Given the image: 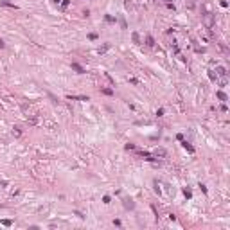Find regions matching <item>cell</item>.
I'll return each instance as SVG.
<instances>
[{"label":"cell","instance_id":"8","mask_svg":"<svg viewBox=\"0 0 230 230\" xmlns=\"http://www.w3.org/2000/svg\"><path fill=\"white\" fill-rule=\"evenodd\" d=\"M0 49H4V41L2 40H0Z\"/></svg>","mask_w":230,"mask_h":230},{"label":"cell","instance_id":"7","mask_svg":"<svg viewBox=\"0 0 230 230\" xmlns=\"http://www.w3.org/2000/svg\"><path fill=\"white\" fill-rule=\"evenodd\" d=\"M72 67H74V68H76V70H77V72H83V68H81V67H79V65H72Z\"/></svg>","mask_w":230,"mask_h":230},{"label":"cell","instance_id":"2","mask_svg":"<svg viewBox=\"0 0 230 230\" xmlns=\"http://www.w3.org/2000/svg\"><path fill=\"white\" fill-rule=\"evenodd\" d=\"M216 74L221 77V85H227V70H225V67H216Z\"/></svg>","mask_w":230,"mask_h":230},{"label":"cell","instance_id":"4","mask_svg":"<svg viewBox=\"0 0 230 230\" xmlns=\"http://www.w3.org/2000/svg\"><path fill=\"white\" fill-rule=\"evenodd\" d=\"M218 97H220V99H221V101H223V103H225V101H227V99H229V97H227V95H225V94H223V92H218Z\"/></svg>","mask_w":230,"mask_h":230},{"label":"cell","instance_id":"6","mask_svg":"<svg viewBox=\"0 0 230 230\" xmlns=\"http://www.w3.org/2000/svg\"><path fill=\"white\" fill-rule=\"evenodd\" d=\"M2 5H7V7H14V4H9V2H0Z\"/></svg>","mask_w":230,"mask_h":230},{"label":"cell","instance_id":"5","mask_svg":"<svg viewBox=\"0 0 230 230\" xmlns=\"http://www.w3.org/2000/svg\"><path fill=\"white\" fill-rule=\"evenodd\" d=\"M148 45H149V47H153V45H155V41H153V38H151V36H148Z\"/></svg>","mask_w":230,"mask_h":230},{"label":"cell","instance_id":"1","mask_svg":"<svg viewBox=\"0 0 230 230\" xmlns=\"http://www.w3.org/2000/svg\"><path fill=\"white\" fill-rule=\"evenodd\" d=\"M203 23H205V27L207 29H212L214 27V14L212 13H203Z\"/></svg>","mask_w":230,"mask_h":230},{"label":"cell","instance_id":"10","mask_svg":"<svg viewBox=\"0 0 230 230\" xmlns=\"http://www.w3.org/2000/svg\"><path fill=\"white\" fill-rule=\"evenodd\" d=\"M167 2H169V0H167Z\"/></svg>","mask_w":230,"mask_h":230},{"label":"cell","instance_id":"9","mask_svg":"<svg viewBox=\"0 0 230 230\" xmlns=\"http://www.w3.org/2000/svg\"><path fill=\"white\" fill-rule=\"evenodd\" d=\"M196 4V0H191V5H194Z\"/></svg>","mask_w":230,"mask_h":230},{"label":"cell","instance_id":"3","mask_svg":"<svg viewBox=\"0 0 230 230\" xmlns=\"http://www.w3.org/2000/svg\"><path fill=\"white\" fill-rule=\"evenodd\" d=\"M155 157H166V149H157L155 151Z\"/></svg>","mask_w":230,"mask_h":230}]
</instances>
